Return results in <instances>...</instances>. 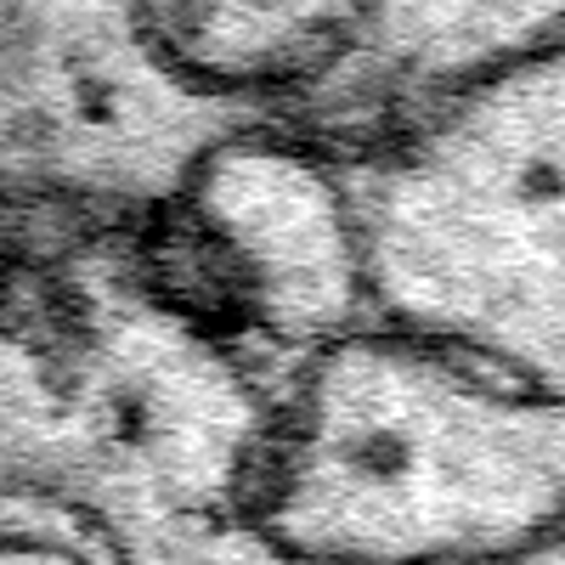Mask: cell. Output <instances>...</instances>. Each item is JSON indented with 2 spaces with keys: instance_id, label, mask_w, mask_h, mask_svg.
<instances>
[{
  "instance_id": "cell-1",
  "label": "cell",
  "mask_w": 565,
  "mask_h": 565,
  "mask_svg": "<svg viewBox=\"0 0 565 565\" xmlns=\"http://www.w3.org/2000/svg\"><path fill=\"white\" fill-rule=\"evenodd\" d=\"M565 0H0V210L153 215L238 136L351 153Z\"/></svg>"
},
{
  "instance_id": "cell-2",
  "label": "cell",
  "mask_w": 565,
  "mask_h": 565,
  "mask_svg": "<svg viewBox=\"0 0 565 565\" xmlns=\"http://www.w3.org/2000/svg\"><path fill=\"white\" fill-rule=\"evenodd\" d=\"M255 521L295 565H498L565 537V396L362 322L271 380Z\"/></svg>"
},
{
  "instance_id": "cell-3",
  "label": "cell",
  "mask_w": 565,
  "mask_h": 565,
  "mask_svg": "<svg viewBox=\"0 0 565 565\" xmlns=\"http://www.w3.org/2000/svg\"><path fill=\"white\" fill-rule=\"evenodd\" d=\"M334 159L367 322L565 396V34Z\"/></svg>"
},
{
  "instance_id": "cell-4",
  "label": "cell",
  "mask_w": 565,
  "mask_h": 565,
  "mask_svg": "<svg viewBox=\"0 0 565 565\" xmlns=\"http://www.w3.org/2000/svg\"><path fill=\"white\" fill-rule=\"evenodd\" d=\"M136 221L175 289L271 380L367 322L351 204L328 148L282 136L221 141L170 204Z\"/></svg>"
},
{
  "instance_id": "cell-5",
  "label": "cell",
  "mask_w": 565,
  "mask_h": 565,
  "mask_svg": "<svg viewBox=\"0 0 565 565\" xmlns=\"http://www.w3.org/2000/svg\"><path fill=\"white\" fill-rule=\"evenodd\" d=\"M498 565H565V537L532 548V554H514V559H498Z\"/></svg>"
}]
</instances>
